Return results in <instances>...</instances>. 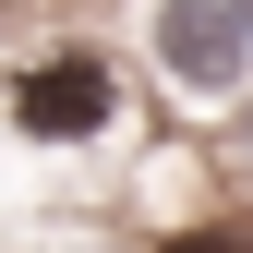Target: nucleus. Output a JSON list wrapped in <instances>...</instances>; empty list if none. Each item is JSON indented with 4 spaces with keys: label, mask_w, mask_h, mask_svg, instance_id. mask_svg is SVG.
Wrapping results in <instances>:
<instances>
[{
    "label": "nucleus",
    "mask_w": 253,
    "mask_h": 253,
    "mask_svg": "<svg viewBox=\"0 0 253 253\" xmlns=\"http://www.w3.org/2000/svg\"><path fill=\"white\" fill-rule=\"evenodd\" d=\"M12 121H24L37 145H84V133L109 121V60H97V48H48L37 73L12 84Z\"/></svg>",
    "instance_id": "f257e3e1"
},
{
    "label": "nucleus",
    "mask_w": 253,
    "mask_h": 253,
    "mask_svg": "<svg viewBox=\"0 0 253 253\" xmlns=\"http://www.w3.org/2000/svg\"><path fill=\"white\" fill-rule=\"evenodd\" d=\"M157 60H169V84H193V97H229V84H241L229 0H169V12H157Z\"/></svg>",
    "instance_id": "f03ea898"
},
{
    "label": "nucleus",
    "mask_w": 253,
    "mask_h": 253,
    "mask_svg": "<svg viewBox=\"0 0 253 253\" xmlns=\"http://www.w3.org/2000/svg\"><path fill=\"white\" fill-rule=\"evenodd\" d=\"M169 253H253V229H181Z\"/></svg>",
    "instance_id": "7ed1b4c3"
},
{
    "label": "nucleus",
    "mask_w": 253,
    "mask_h": 253,
    "mask_svg": "<svg viewBox=\"0 0 253 253\" xmlns=\"http://www.w3.org/2000/svg\"><path fill=\"white\" fill-rule=\"evenodd\" d=\"M229 24H241V48H253V0H229Z\"/></svg>",
    "instance_id": "20e7f679"
},
{
    "label": "nucleus",
    "mask_w": 253,
    "mask_h": 253,
    "mask_svg": "<svg viewBox=\"0 0 253 253\" xmlns=\"http://www.w3.org/2000/svg\"><path fill=\"white\" fill-rule=\"evenodd\" d=\"M241 145H253V109H241Z\"/></svg>",
    "instance_id": "39448f33"
}]
</instances>
